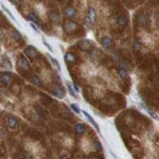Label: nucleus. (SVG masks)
I'll use <instances>...</instances> for the list:
<instances>
[{"mask_svg": "<svg viewBox=\"0 0 159 159\" xmlns=\"http://www.w3.org/2000/svg\"><path fill=\"white\" fill-rule=\"evenodd\" d=\"M71 108L73 110V111L76 112V113L77 114H80V107L78 105H77V104H71Z\"/></svg>", "mask_w": 159, "mask_h": 159, "instance_id": "nucleus-26", "label": "nucleus"}, {"mask_svg": "<svg viewBox=\"0 0 159 159\" xmlns=\"http://www.w3.org/2000/svg\"><path fill=\"white\" fill-rule=\"evenodd\" d=\"M11 78H12V74L10 73V72H3L2 75H1V81H2V84L5 86H7L9 84H10V80H11Z\"/></svg>", "mask_w": 159, "mask_h": 159, "instance_id": "nucleus-4", "label": "nucleus"}, {"mask_svg": "<svg viewBox=\"0 0 159 159\" xmlns=\"http://www.w3.org/2000/svg\"><path fill=\"white\" fill-rule=\"evenodd\" d=\"M118 76L119 77V79L124 80L127 77V71H126L125 68H123V66L119 68L118 69Z\"/></svg>", "mask_w": 159, "mask_h": 159, "instance_id": "nucleus-17", "label": "nucleus"}, {"mask_svg": "<svg viewBox=\"0 0 159 159\" xmlns=\"http://www.w3.org/2000/svg\"><path fill=\"white\" fill-rule=\"evenodd\" d=\"M25 53L28 57L34 58L38 56V52L33 46H28L26 49H25Z\"/></svg>", "mask_w": 159, "mask_h": 159, "instance_id": "nucleus-7", "label": "nucleus"}, {"mask_svg": "<svg viewBox=\"0 0 159 159\" xmlns=\"http://www.w3.org/2000/svg\"><path fill=\"white\" fill-rule=\"evenodd\" d=\"M35 23H30V26L32 27V28H33V29H34V30H35V31L37 32V33H38V28H37L36 27V26H35Z\"/></svg>", "mask_w": 159, "mask_h": 159, "instance_id": "nucleus-29", "label": "nucleus"}, {"mask_svg": "<svg viewBox=\"0 0 159 159\" xmlns=\"http://www.w3.org/2000/svg\"><path fill=\"white\" fill-rule=\"evenodd\" d=\"M87 16L90 18L92 24L94 25L95 22H96V10H95L94 8L92 7L88 8Z\"/></svg>", "mask_w": 159, "mask_h": 159, "instance_id": "nucleus-10", "label": "nucleus"}, {"mask_svg": "<svg viewBox=\"0 0 159 159\" xmlns=\"http://www.w3.org/2000/svg\"><path fill=\"white\" fill-rule=\"evenodd\" d=\"M3 9H4V10H6V11H7V12L8 15H10V18H13V20H15V22H16V19H15V18L14 17V16H13L12 15H11V13H10V10H8V9H7V8L4 7H3Z\"/></svg>", "mask_w": 159, "mask_h": 159, "instance_id": "nucleus-28", "label": "nucleus"}, {"mask_svg": "<svg viewBox=\"0 0 159 159\" xmlns=\"http://www.w3.org/2000/svg\"><path fill=\"white\" fill-rule=\"evenodd\" d=\"M60 158H68V156H66V155H63V156H60Z\"/></svg>", "mask_w": 159, "mask_h": 159, "instance_id": "nucleus-31", "label": "nucleus"}, {"mask_svg": "<svg viewBox=\"0 0 159 159\" xmlns=\"http://www.w3.org/2000/svg\"><path fill=\"white\" fill-rule=\"evenodd\" d=\"M73 88H74V89H75V91H76V92H79V87H78V85H77V84H76V83H74V84H73Z\"/></svg>", "mask_w": 159, "mask_h": 159, "instance_id": "nucleus-30", "label": "nucleus"}, {"mask_svg": "<svg viewBox=\"0 0 159 159\" xmlns=\"http://www.w3.org/2000/svg\"><path fill=\"white\" fill-rule=\"evenodd\" d=\"M123 1H126V0H123Z\"/></svg>", "mask_w": 159, "mask_h": 159, "instance_id": "nucleus-33", "label": "nucleus"}, {"mask_svg": "<svg viewBox=\"0 0 159 159\" xmlns=\"http://www.w3.org/2000/svg\"><path fill=\"white\" fill-rule=\"evenodd\" d=\"M11 36H12L16 41H20V40L22 39L21 34H20L19 32L16 30V29H13L12 31H11Z\"/></svg>", "mask_w": 159, "mask_h": 159, "instance_id": "nucleus-22", "label": "nucleus"}, {"mask_svg": "<svg viewBox=\"0 0 159 159\" xmlns=\"http://www.w3.org/2000/svg\"><path fill=\"white\" fill-rule=\"evenodd\" d=\"M53 94L55 96L57 97V98H59V99H63L65 97V91L63 90V88L61 87L56 86V87L53 88Z\"/></svg>", "mask_w": 159, "mask_h": 159, "instance_id": "nucleus-9", "label": "nucleus"}, {"mask_svg": "<svg viewBox=\"0 0 159 159\" xmlns=\"http://www.w3.org/2000/svg\"><path fill=\"white\" fill-rule=\"evenodd\" d=\"M148 20H149V17L148 15L144 14V13H141L139 15H138L136 17V22L137 24L141 27L146 26L148 23Z\"/></svg>", "mask_w": 159, "mask_h": 159, "instance_id": "nucleus-2", "label": "nucleus"}, {"mask_svg": "<svg viewBox=\"0 0 159 159\" xmlns=\"http://www.w3.org/2000/svg\"><path fill=\"white\" fill-rule=\"evenodd\" d=\"M94 148L96 151H100L102 149L101 143L99 142H98V141H96V142H94Z\"/></svg>", "mask_w": 159, "mask_h": 159, "instance_id": "nucleus-25", "label": "nucleus"}, {"mask_svg": "<svg viewBox=\"0 0 159 159\" xmlns=\"http://www.w3.org/2000/svg\"><path fill=\"white\" fill-rule=\"evenodd\" d=\"M64 13H65V15L68 18H74L77 15V10L74 7H67L65 8V10H64Z\"/></svg>", "mask_w": 159, "mask_h": 159, "instance_id": "nucleus-8", "label": "nucleus"}, {"mask_svg": "<svg viewBox=\"0 0 159 159\" xmlns=\"http://www.w3.org/2000/svg\"><path fill=\"white\" fill-rule=\"evenodd\" d=\"M18 65H19V66L22 68H23V69H28V68H29V62L27 61L26 60V58L24 57H22L20 58L19 61H18Z\"/></svg>", "mask_w": 159, "mask_h": 159, "instance_id": "nucleus-16", "label": "nucleus"}, {"mask_svg": "<svg viewBox=\"0 0 159 159\" xmlns=\"http://www.w3.org/2000/svg\"><path fill=\"white\" fill-rule=\"evenodd\" d=\"M74 130L77 135H83V134L85 132L86 127H85V124H83V123H78V124L75 126Z\"/></svg>", "mask_w": 159, "mask_h": 159, "instance_id": "nucleus-11", "label": "nucleus"}, {"mask_svg": "<svg viewBox=\"0 0 159 159\" xmlns=\"http://www.w3.org/2000/svg\"><path fill=\"white\" fill-rule=\"evenodd\" d=\"M30 81H31L33 85H36L37 87H41L42 86V83H41V80L39 79L37 76H33L31 79H30Z\"/></svg>", "mask_w": 159, "mask_h": 159, "instance_id": "nucleus-18", "label": "nucleus"}, {"mask_svg": "<svg viewBox=\"0 0 159 159\" xmlns=\"http://www.w3.org/2000/svg\"><path fill=\"white\" fill-rule=\"evenodd\" d=\"M77 45H78V47L83 51H88L92 49L91 41H88V40H86V39L80 41Z\"/></svg>", "mask_w": 159, "mask_h": 159, "instance_id": "nucleus-3", "label": "nucleus"}, {"mask_svg": "<svg viewBox=\"0 0 159 159\" xmlns=\"http://www.w3.org/2000/svg\"><path fill=\"white\" fill-rule=\"evenodd\" d=\"M101 43L102 46L104 47V49H108L111 47V46H113V41H112V39L110 38V37H104L101 40Z\"/></svg>", "mask_w": 159, "mask_h": 159, "instance_id": "nucleus-5", "label": "nucleus"}, {"mask_svg": "<svg viewBox=\"0 0 159 159\" xmlns=\"http://www.w3.org/2000/svg\"><path fill=\"white\" fill-rule=\"evenodd\" d=\"M142 48V45H141V42L139 41H134V43H133V50L135 53H138V52H139L140 49Z\"/></svg>", "mask_w": 159, "mask_h": 159, "instance_id": "nucleus-20", "label": "nucleus"}, {"mask_svg": "<svg viewBox=\"0 0 159 159\" xmlns=\"http://www.w3.org/2000/svg\"><path fill=\"white\" fill-rule=\"evenodd\" d=\"M67 87H68V92H69V94L72 96L73 98H77V96H76V93H75V89H73V88L71 86V85L68 83L67 84Z\"/></svg>", "mask_w": 159, "mask_h": 159, "instance_id": "nucleus-24", "label": "nucleus"}, {"mask_svg": "<svg viewBox=\"0 0 159 159\" xmlns=\"http://www.w3.org/2000/svg\"><path fill=\"white\" fill-rule=\"evenodd\" d=\"M49 18L53 22L57 23V22H60V16L57 11H51L50 14H49Z\"/></svg>", "mask_w": 159, "mask_h": 159, "instance_id": "nucleus-14", "label": "nucleus"}, {"mask_svg": "<svg viewBox=\"0 0 159 159\" xmlns=\"http://www.w3.org/2000/svg\"><path fill=\"white\" fill-rule=\"evenodd\" d=\"M78 28V24L77 22L71 21V20H67L65 21V24H64V29L67 34L74 32L76 29Z\"/></svg>", "mask_w": 159, "mask_h": 159, "instance_id": "nucleus-1", "label": "nucleus"}, {"mask_svg": "<svg viewBox=\"0 0 159 159\" xmlns=\"http://www.w3.org/2000/svg\"><path fill=\"white\" fill-rule=\"evenodd\" d=\"M142 107H143V108L148 112V114H149V116H151L152 118L155 119H158V115H157L154 111H152L151 109L149 108V107H148L147 106H146V105H142Z\"/></svg>", "mask_w": 159, "mask_h": 159, "instance_id": "nucleus-19", "label": "nucleus"}, {"mask_svg": "<svg viewBox=\"0 0 159 159\" xmlns=\"http://www.w3.org/2000/svg\"><path fill=\"white\" fill-rule=\"evenodd\" d=\"M28 18H29V20H31L32 22H34V23H35V24L39 25L38 18V17H37L36 15H34V13H29V15H28Z\"/></svg>", "mask_w": 159, "mask_h": 159, "instance_id": "nucleus-23", "label": "nucleus"}, {"mask_svg": "<svg viewBox=\"0 0 159 159\" xmlns=\"http://www.w3.org/2000/svg\"><path fill=\"white\" fill-rule=\"evenodd\" d=\"M127 22H128L127 17L124 15H120V16L117 18V23H118L119 26H120L122 27L126 26L127 24Z\"/></svg>", "mask_w": 159, "mask_h": 159, "instance_id": "nucleus-12", "label": "nucleus"}, {"mask_svg": "<svg viewBox=\"0 0 159 159\" xmlns=\"http://www.w3.org/2000/svg\"><path fill=\"white\" fill-rule=\"evenodd\" d=\"M43 43H44V45H45V46H46V47H47V48H48L49 50L51 51V52H53V48H52V47H51L50 45H49V44L48 42H47V41H45V40H43Z\"/></svg>", "mask_w": 159, "mask_h": 159, "instance_id": "nucleus-27", "label": "nucleus"}, {"mask_svg": "<svg viewBox=\"0 0 159 159\" xmlns=\"http://www.w3.org/2000/svg\"><path fill=\"white\" fill-rule=\"evenodd\" d=\"M82 113L84 114V116H85V117H86V118H87L88 119V120H89L90 123H92V125L94 126L95 127H96V130H97V131H99V126H98V124H97V123H96V122H95L94 119H93V118H92V116H90L89 114L88 113L87 111H84V110H83V111H82Z\"/></svg>", "mask_w": 159, "mask_h": 159, "instance_id": "nucleus-13", "label": "nucleus"}, {"mask_svg": "<svg viewBox=\"0 0 159 159\" xmlns=\"http://www.w3.org/2000/svg\"><path fill=\"white\" fill-rule=\"evenodd\" d=\"M48 56H49V59H50L52 64L55 66L56 68H57L58 71H60V64H59V62H58V60H56L55 58L53 57H52V56H49V55H48Z\"/></svg>", "mask_w": 159, "mask_h": 159, "instance_id": "nucleus-21", "label": "nucleus"}, {"mask_svg": "<svg viewBox=\"0 0 159 159\" xmlns=\"http://www.w3.org/2000/svg\"><path fill=\"white\" fill-rule=\"evenodd\" d=\"M65 61L69 64H75L76 63V56L72 53H68L65 56Z\"/></svg>", "mask_w": 159, "mask_h": 159, "instance_id": "nucleus-15", "label": "nucleus"}, {"mask_svg": "<svg viewBox=\"0 0 159 159\" xmlns=\"http://www.w3.org/2000/svg\"><path fill=\"white\" fill-rule=\"evenodd\" d=\"M7 123L9 127L11 128V129H15L18 123V119L15 116H10L7 119Z\"/></svg>", "mask_w": 159, "mask_h": 159, "instance_id": "nucleus-6", "label": "nucleus"}, {"mask_svg": "<svg viewBox=\"0 0 159 159\" xmlns=\"http://www.w3.org/2000/svg\"><path fill=\"white\" fill-rule=\"evenodd\" d=\"M40 1H43V0H40Z\"/></svg>", "mask_w": 159, "mask_h": 159, "instance_id": "nucleus-32", "label": "nucleus"}]
</instances>
